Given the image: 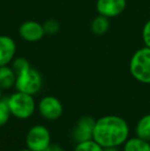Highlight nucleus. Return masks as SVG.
<instances>
[{
    "instance_id": "a211bd4d",
    "label": "nucleus",
    "mask_w": 150,
    "mask_h": 151,
    "mask_svg": "<svg viewBox=\"0 0 150 151\" xmlns=\"http://www.w3.org/2000/svg\"><path fill=\"white\" fill-rule=\"evenodd\" d=\"M43 29L45 34L55 35V34H57L59 30H60V24H59V22L57 20L50 19V20H47L43 24Z\"/></svg>"
},
{
    "instance_id": "39448f33",
    "label": "nucleus",
    "mask_w": 150,
    "mask_h": 151,
    "mask_svg": "<svg viewBox=\"0 0 150 151\" xmlns=\"http://www.w3.org/2000/svg\"><path fill=\"white\" fill-rule=\"evenodd\" d=\"M50 144V133L46 127L36 124L28 131L26 136L27 148L32 151H43Z\"/></svg>"
},
{
    "instance_id": "6e6552de",
    "label": "nucleus",
    "mask_w": 150,
    "mask_h": 151,
    "mask_svg": "<svg viewBox=\"0 0 150 151\" xmlns=\"http://www.w3.org/2000/svg\"><path fill=\"white\" fill-rule=\"evenodd\" d=\"M96 119L92 116H82L78 119L73 131V138L75 142H83L93 139Z\"/></svg>"
},
{
    "instance_id": "f3484780",
    "label": "nucleus",
    "mask_w": 150,
    "mask_h": 151,
    "mask_svg": "<svg viewBox=\"0 0 150 151\" xmlns=\"http://www.w3.org/2000/svg\"><path fill=\"white\" fill-rule=\"evenodd\" d=\"M11 115L8 107L7 99H0V127L6 124Z\"/></svg>"
},
{
    "instance_id": "4be33fe9",
    "label": "nucleus",
    "mask_w": 150,
    "mask_h": 151,
    "mask_svg": "<svg viewBox=\"0 0 150 151\" xmlns=\"http://www.w3.org/2000/svg\"><path fill=\"white\" fill-rule=\"evenodd\" d=\"M18 151H32L30 149H28V148H26V149H21V150H18Z\"/></svg>"
},
{
    "instance_id": "1a4fd4ad",
    "label": "nucleus",
    "mask_w": 150,
    "mask_h": 151,
    "mask_svg": "<svg viewBox=\"0 0 150 151\" xmlns=\"http://www.w3.org/2000/svg\"><path fill=\"white\" fill-rule=\"evenodd\" d=\"M97 12L107 18L121 14L126 7V0H97Z\"/></svg>"
},
{
    "instance_id": "412c9836",
    "label": "nucleus",
    "mask_w": 150,
    "mask_h": 151,
    "mask_svg": "<svg viewBox=\"0 0 150 151\" xmlns=\"http://www.w3.org/2000/svg\"><path fill=\"white\" fill-rule=\"evenodd\" d=\"M104 151H119L118 147H106L104 148Z\"/></svg>"
},
{
    "instance_id": "7ed1b4c3",
    "label": "nucleus",
    "mask_w": 150,
    "mask_h": 151,
    "mask_svg": "<svg viewBox=\"0 0 150 151\" xmlns=\"http://www.w3.org/2000/svg\"><path fill=\"white\" fill-rule=\"evenodd\" d=\"M7 103L11 115L19 119H27L31 117L36 108L32 95L18 91L7 98Z\"/></svg>"
},
{
    "instance_id": "0eeeda50",
    "label": "nucleus",
    "mask_w": 150,
    "mask_h": 151,
    "mask_svg": "<svg viewBox=\"0 0 150 151\" xmlns=\"http://www.w3.org/2000/svg\"><path fill=\"white\" fill-rule=\"evenodd\" d=\"M19 35L27 42L39 41L45 35L43 24H40L36 21H26L21 24L19 28Z\"/></svg>"
},
{
    "instance_id": "2eb2a0df",
    "label": "nucleus",
    "mask_w": 150,
    "mask_h": 151,
    "mask_svg": "<svg viewBox=\"0 0 150 151\" xmlns=\"http://www.w3.org/2000/svg\"><path fill=\"white\" fill-rule=\"evenodd\" d=\"M74 151H104V148L97 143L94 139H90L88 141L78 142L74 148Z\"/></svg>"
},
{
    "instance_id": "aec40b11",
    "label": "nucleus",
    "mask_w": 150,
    "mask_h": 151,
    "mask_svg": "<svg viewBox=\"0 0 150 151\" xmlns=\"http://www.w3.org/2000/svg\"><path fill=\"white\" fill-rule=\"evenodd\" d=\"M43 151H64L63 148L60 145H57V144H52L50 143L47 147L45 148Z\"/></svg>"
},
{
    "instance_id": "9d476101",
    "label": "nucleus",
    "mask_w": 150,
    "mask_h": 151,
    "mask_svg": "<svg viewBox=\"0 0 150 151\" xmlns=\"http://www.w3.org/2000/svg\"><path fill=\"white\" fill-rule=\"evenodd\" d=\"M17 44L11 37L0 35V66L9 65L14 59Z\"/></svg>"
},
{
    "instance_id": "f8f14e48",
    "label": "nucleus",
    "mask_w": 150,
    "mask_h": 151,
    "mask_svg": "<svg viewBox=\"0 0 150 151\" xmlns=\"http://www.w3.org/2000/svg\"><path fill=\"white\" fill-rule=\"evenodd\" d=\"M123 151H150V142L139 137L128 138L123 144Z\"/></svg>"
},
{
    "instance_id": "4468645a",
    "label": "nucleus",
    "mask_w": 150,
    "mask_h": 151,
    "mask_svg": "<svg viewBox=\"0 0 150 151\" xmlns=\"http://www.w3.org/2000/svg\"><path fill=\"white\" fill-rule=\"evenodd\" d=\"M136 135L150 142V114H146L139 119L136 125Z\"/></svg>"
},
{
    "instance_id": "f257e3e1",
    "label": "nucleus",
    "mask_w": 150,
    "mask_h": 151,
    "mask_svg": "<svg viewBox=\"0 0 150 151\" xmlns=\"http://www.w3.org/2000/svg\"><path fill=\"white\" fill-rule=\"evenodd\" d=\"M128 124L117 115H106L96 120L93 139L103 148L119 147L128 139Z\"/></svg>"
},
{
    "instance_id": "dca6fc26",
    "label": "nucleus",
    "mask_w": 150,
    "mask_h": 151,
    "mask_svg": "<svg viewBox=\"0 0 150 151\" xmlns=\"http://www.w3.org/2000/svg\"><path fill=\"white\" fill-rule=\"evenodd\" d=\"M10 67L14 69V71L16 72L17 75H19V74L23 73V72L30 69L31 65L27 59L20 57V58H14V60H12L11 66H10Z\"/></svg>"
},
{
    "instance_id": "9b49d317",
    "label": "nucleus",
    "mask_w": 150,
    "mask_h": 151,
    "mask_svg": "<svg viewBox=\"0 0 150 151\" xmlns=\"http://www.w3.org/2000/svg\"><path fill=\"white\" fill-rule=\"evenodd\" d=\"M17 74L8 65L0 66V88L1 90H8L14 86Z\"/></svg>"
},
{
    "instance_id": "5701e85b",
    "label": "nucleus",
    "mask_w": 150,
    "mask_h": 151,
    "mask_svg": "<svg viewBox=\"0 0 150 151\" xmlns=\"http://www.w3.org/2000/svg\"><path fill=\"white\" fill-rule=\"evenodd\" d=\"M2 98V90H1V88H0V99Z\"/></svg>"
},
{
    "instance_id": "423d86ee",
    "label": "nucleus",
    "mask_w": 150,
    "mask_h": 151,
    "mask_svg": "<svg viewBox=\"0 0 150 151\" xmlns=\"http://www.w3.org/2000/svg\"><path fill=\"white\" fill-rule=\"evenodd\" d=\"M40 115L47 120H57L63 113V105L54 96H45L38 103Z\"/></svg>"
},
{
    "instance_id": "ddd939ff",
    "label": "nucleus",
    "mask_w": 150,
    "mask_h": 151,
    "mask_svg": "<svg viewBox=\"0 0 150 151\" xmlns=\"http://www.w3.org/2000/svg\"><path fill=\"white\" fill-rule=\"evenodd\" d=\"M109 27H110L109 18L99 14L93 20L92 24H90V30L95 35L102 36L108 32Z\"/></svg>"
},
{
    "instance_id": "f03ea898",
    "label": "nucleus",
    "mask_w": 150,
    "mask_h": 151,
    "mask_svg": "<svg viewBox=\"0 0 150 151\" xmlns=\"http://www.w3.org/2000/svg\"><path fill=\"white\" fill-rule=\"evenodd\" d=\"M130 72L137 81L150 84V47L144 46L135 52L130 61Z\"/></svg>"
},
{
    "instance_id": "6ab92c4d",
    "label": "nucleus",
    "mask_w": 150,
    "mask_h": 151,
    "mask_svg": "<svg viewBox=\"0 0 150 151\" xmlns=\"http://www.w3.org/2000/svg\"><path fill=\"white\" fill-rule=\"evenodd\" d=\"M142 39L145 46L150 47V20L145 23L142 29Z\"/></svg>"
},
{
    "instance_id": "20e7f679",
    "label": "nucleus",
    "mask_w": 150,
    "mask_h": 151,
    "mask_svg": "<svg viewBox=\"0 0 150 151\" xmlns=\"http://www.w3.org/2000/svg\"><path fill=\"white\" fill-rule=\"evenodd\" d=\"M42 86V77L36 69L31 67L29 70L17 75L14 88L18 91L29 95H35Z\"/></svg>"
}]
</instances>
